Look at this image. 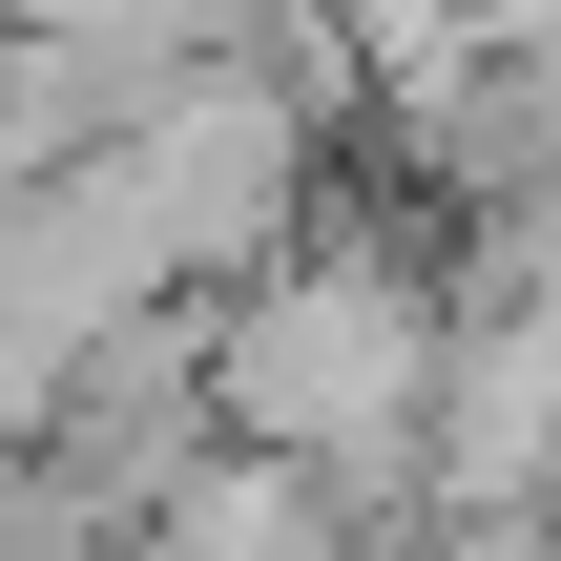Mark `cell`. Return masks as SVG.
<instances>
[{
  "label": "cell",
  "instance_id": "cell-1",
  "mask_svg": "<svg viewBox=\"0 0 561 561\" xmlns=\"http://www.w3.org/2000/svg\"><path fill=\"white\" fill-rule=\"evenodd\" d=\"M229 416H250V437H291V458H375V437L416 416V312L312 291V312L229 333Z\"/></svg>",
  "mask_w": 561,
  "mask_h": 561
}]
</instances>
